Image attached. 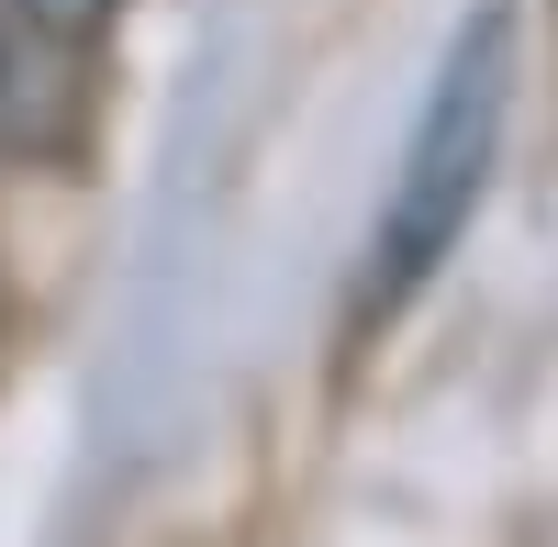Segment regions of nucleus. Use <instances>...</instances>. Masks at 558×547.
Here are the masks:
<instances>
[{
  "mask_svg": "<svg viewBox=\"0 0 558 547\" xmlns=\"http://www.w3.org/2000/svg\"><path fill=\"white\" fill-rule=\"evenodd\" d=\"M502 123H514V0H481L458 23V45H447L425 112H413L402 179L380 202V246H368V302H402V291H425L447 268V246L470 235V212L492 191Z\"/></svg>",
  "mask_w": 558,
  "mask_h": 547,
  "instance_id": "f257e3e1",
  "label": "nucleus"
},
{
  "mask_svg": "<svg viewBox=\"0 0 558 547\" xmlns=\"http://www.w3.org/2000/svg\"><path fill=\"white\" fill-rule=\"evenodd\" d=\"M68 157H78V57L0 23V168H68Z\"/></svg>",
  "mask_w": 558,
  "mask_h": 547,
  "instance_id": "f03ea898",
  "label": "nucleus"
},
{
  "mask_svg": "<svg viewBox=\"0 0 558 547\" xmlns=\"http://www.w3.org/2000/svg\"><path fill=\"white\" fill-rule=\"evenodd\" d=\"M0 23H23L45 45H68V57H89V45L123 23V0H0Z\"/></svg>",
  "mask_w": 558,
  "mask_h": 547,
  "instance_id": "7ed1b4c3",
  "label": "nucleus"
}]
</instances>
